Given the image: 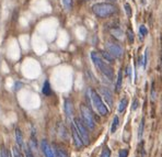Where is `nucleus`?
I'll use <instances>...</instances> for the list:
<instances>
[{"mask_svg": "<svg viewBox=\"0 0 162 157\" xmlns=\"http://www.w3.org/2000/svg\"><path fill=\"white\" fill-rule=\"evenodd\" d=\"M101 157H111V151H110V149L105 147V149H103V152H102Z\"/></svg>", "mask_w": 162, "mask_h": 157, "instance_id": "nucleus-24", "label": "nucleus"}, {"mask_svg": "<svg viewBox=\"0 0 162 157\" xmlns=\"http://www.w3.org/2000/svg\"><path fill=\"white\" fill-rule=\"evenodd\" d=\"M15 142H17L18 147H19L20 149H25L24 140H23V134H22V132L20 129H15Z\"/></svg>", "mask_w": 162, "mask_h": 157, "instance_id": "nucleus-10", "label": "nucleus"}, {"mask_svg": "<svg viewBox=\"0 0 162 157\" xmlns=\"http://www.w3.org/2000/svg\"><path fill=\"white\" fill-rule=\"evenodd\" d=\"M0 155H1V157H10V154H9V152L7 151L4 146H2L1 149H0Z\"/></svg>", "mask_w": 162, "mask_h": 157, "instance_id": "nucleus-23", "label": "nucleus"}, {"mask_svg": "<svg viewBox=\"0 0 162 157\" xmlns=\"http://www.w3.org/2000/svg\"><path fill=\"white\" fill-rule=\"evenodd\" d=\"M41 147H42V152H43L45 157H56L53 147L48 144V142L46 140H43L41 142Z\"/></svg>", "mask_w": 162, "mask_h": 157, "instance_id": "nucleus-8", "label": "nucleus"}, {"mask_svg": "<svg viewBox=\"0 0 162 157\" xmlns=\"http://www.w3.org/2000/svg\"><path fill=\"white\" fill-rule=\"evenodd\" d=\"M101 55L103 56V58L106 60V62H108V63H113V62H114V57H113V56L111 55V54L108 53L107 51H102Z\"/></svg>", "mask_w": 162, "mask_h": 157, "instance_id": "nucleus-16", "label": "nucleus"}, {"mask_svg": "<svg viewBox=\"0 0 162 157\" xmlns=\"http://www.w3.org/2000/svg\"><path fill=\"white\" fill-rule=\"evenodd\" d=\"M125 11H126V14H127L128 18L132 17V8H130V6L128 3H125Z\"/></svg>", "mask_w": 162, "mask_h": 157, "instance_id": "nucleus-25", "label": "nucleus"}, {"mask_svg": "<svg viewBox=\"0 0 162 157\" xmlns=\"http://www.w3.org/2000/svg\"><path fill=\"white\" fill-rule=\"evenodd\" d=\"M139 34H140L141 39L148 34V30H147V28H146L145 25H140V26H139Z\"/></svg>", "mask_w": 162, "mask_h": 157, "instance_id": "nucleus-20", "label": "nucleus"}, {"mask_svg": "<svg viewBox=\"0 0 162 157\" xmlns=\"http://www.w3.org/2000/svg\"><path fill=\"white\" fill-rule=\"evenodd\" d=\"M127 37H128V41H129V43L132 44V43H134V32H133V30L132 29H128V31H127Z\"/></svg>", "mask_w": 162, "mask_h": 157, "instance_id": "nucleus-21", "label": "nucleus"}, {"mask_svg": "<svg viewBox=\"0 0 162 157\" xmlns=\"http://www.w3.org/2000/svg\"><path fill=\"white\" fill-rule=\"evenodd\" d=\"M65 111L66 114H67V118L71 119L72 114H74V107H72V102L69 99L65 100Z\"/></svg>", "mask_w": 162, "mask_h": 157, "instance_id": "nucleus-11", "label": "nucleus"}, {"mask_svg": "<svg viewBox=\"0 0 162 157\" xmlns=\"http://www.w3.org/2000/svg\"><path fill=\"white\" fill-rule=\"evenodd\" d=\"M111 32H112V34L114 35L116 39H122V35H123V33H122V31L119 30L118 28L114 29V30H111Z\"/></svg>", "mask_w": 162, "mask_h": 157, "instance_id": "nucleus-19", "label": "nucleus"}, {"mask_svg": "<svg viewBox=\"0 0 162 157\" xmlns=\"http://www.w3.org/2000/svg\"><path fill=\"white\" fill-rule=\"evenodd\" d=\"M42 93L45 96H50L52 95V88H50V84L48 80H46L43 85V88H42Z\"/></svg>", "mask_w": 162, "mask_h": 157, "instance_id": "nucleus-12", "label": "nucleus"}, {"mask_svg": "<svg viewBox=\"0 0 162 157\" xmlns=\"http://www.w3.org/2000/svg\"><path fill=\"white\" fill-rule=\"evenodd\" d=\"M127 104H128V99H127V98H123V99L121 100V102H119V105H118V112H119V113H123L124 110H125L126 107H127Z\"/></svg>", "mask_w": 162, "mask_h": 157, "instance_id": "nucleus-14", "label": "nucleus"}, {"mask_svg": "<svg viewBox=\"0 0 162 157\" xmlns=\"http://www.w3.org/2000/svg\"><path fill=\"white\" fill-rule=\"evenodd\" d=\"M63 4H64V7H65L66 10L69 11L72 6V0H63Z\"/></svg>", "mask_w": 162, "mask_h": 157, "instance_id": "nucleus-22", "label": "nucleus"}, {"mask_svg": "<svg viewBox=\"0 0 162 157\" xmlns=\"http://www.w3.org/2000/svg\"><path fill=\"white\" fill-rule=\"evenodd\" d=\"M74 124L76 125L77 130H78V133H79V135L81 136L83 144L84 145H89V144H90V136H89V133H88V129H86V124L82 122L81 119L76 118L74 120Z\"/></svg>", "mask_w": 162, "mask_h": 157, "instance_id": "nucleus-5", "label": "nucleus"}, {"mask_svg": "<svg viewBox=\"0 0 162 157\" xmlns=\"http://www.w3.org/2000/svg\"><path fill=\"white\" fill-rule=\"evenodd\" d=\"M147 57H148V51H146L145 52V57H144V67L146 68V66H147Z\"/></svg>", "mask_w": 162, "mask_h": 157, "instance_id": "nucleus-29", "label": "nucleus"}, {"mask_svg": "<svg viewBox=\"0 0 162 157\" xmlns=\"http://www.w3.org/2000/svg\"><path fill=\"white\" fill-rule=\"evenodd\" d=\"M0 157H1V155H0Z\"/></svg>", "mask_w": 162, "mask_h": 157, "instance_id": "nucleus-32", "label": "nucleus"}, {"mask_svg": "<svg viewBox=\"0 0 162 157\" xmlns=\"http://www.w3.org/2000/svg\"><path fill=\"white\" fill-rule=\"evenodd\" d=\"M91 58H92V62H93V64L95 65V67H97L105 77H107L110 80H112L113 77H114V71H113L112 67H111L108 64H106L97 52L91 53Z\"/></svg>", "mask_w": 162, "mask_h": 157, "instance_id": "nucleus-1", "label": "nucleus"}, {"mask_svg": "<svg viewBox=\"0 0 162 157\" xmlns=\"http://www.w3.org/2000/svg\"><path fill=\"white\" fill-rule=\"evenodd\" d=\"M89 95H90V98H91V100H92V104L95 107L97 111L103 116L107 115V114H108V109H107V107L105 105V104L102 101L101 96H100L99 93L94 90V89H90V90H89Z\"/></svg>", "mask_w": 162, "mask_h": 157, "instance_id": "nucleus-3", "label": "nucleus"}, {"mask_svg": "<svg viewBox=\"0 0 162 157\" xmlns=\"http://www.w3.org/2000/svg\"><path fill=\"white\" fill-rule=\"evenodd\" d=\"M71 134H72V138H74V143H75V145H76L77 149L83 147L84 144H83V142H82V138H81V136L79 135L78 130H77L76 125L74 124V122L71 123Z\"/></svg>", "mask_w": 162, "mask_h": 157, "instance_id": "nucleus-7", "label": "nucleus"}, {"mask_svg": "<svg viewBox=\"0 0 162 157\" xmlns=\"http://www.w3.org/2000/svg\"><path fill=\"white\" fill-rule=\"evenodd\" d=\"M80 111H81L82 120H83L86 126L89 127L90 130H93L95 127V120H94V115H93L92 111H91L86 104H81Z\"/></svg>", "mask_w": 162, "mask_h": 157, "instance_id": "nucleus-4", "label": "nucleus"}, {"mask_svg": "<svg viewBox=\"0 0 162 157\" xmlns=\"http://www.w3.org/2000/svg\"><path fill=\"white\" fill-rule=\"evenodd\" d=\"M160 70L162 71V46H161V60H160Z\"/></svg>", "mask_w": 162, "mask_h": 157, "instance_id": "nucleus-31", "label": "nucleus"}, {"mask_svg": "<svg viewBox=\"0 0 162 157\" xmlns=\"http://www.w3.org/2000/svg\"><path fill=\"white\" fill-rule=\"evenodd\" d=\"M118 124H119V119L118 116H114L113 119V122H112V126H111V133H115V131L117 130L118 127Z\"/></svg>", "mask_w": 162, "mask_h": 157, "instance_id": "nucleus-15", "label": "nucleus"}, {"mask_svg": "<svg viewBox=\"0 0 162 157\" xmlns=\"http://www.w3.org/2000/svg\"><path fill=\"white\" fill-rule=\"evenodd\" d=\"M106 50L113 56V57H122L124 54V50L119 44L114 43V42H107L106 43Z\"/></svg>", "mask_w": 162, "mask_h": 157, "instance_id": "nucleus-6", "label": "nucleus"}, {"mask_svg": "<svg viewBox=\"0 0 162 157\" xmlns=\"http://www.w3.org/2000/svg\"><path fill=\"white\" fill-rule=\"evenodd\" d=\"M92 11L97 17L107 18L116 12V7L112 3L101 2V3H95L94 6L92 7Z\"/></svg>", "mask_w": 162, "mask_h": 157, "instance_id": "nucleus-2", "label": "nucleus"}, {"mask_svg": "<svg viewBox=\"0 0 162 157\" xmlns=\"http://www.w3.org/2000/svg\"><path fill=\"white\" fill-rule=\"evenodd\" d=\"M137 108H138V101H137V100H135V101H134V104H133V108H132V109H133V110H136Z\"/></svg>", "mask_w": 162, "mask_h": 157, "instance_id": "nucleus-30", "label": "nucleus"}, {"mask_svg": "<svg viewBox=\"0 0 162 157\" xmlns=\"http://www.w3.org/2000/svg\"><path fill=\"white\" fill-rule=\"evenodd\" d=\"M122 81H123V74L122 71H118V76H117V80H116V91H119L122 88Z\"/></svg>", "mask_w": 162, "mask_h": 157, "instance_id": "nucleus-17", "label": "nucleus"}, {"mask_svg": "<svg viewBox=\"0 0 162 157\" xmlns=\"http://www.w3.org/2000/svg\"><path fill=\"white\" fill-rule=\"evenodd\" d=\"M55 155H56V157H69V155H68V153L65 151V149H60V147L58 146H55Z\"/></svg>", "mask_w": 162, "mask_h": 157, "instance_id": "nucleus-13", "label": "nucleus"}, {"mask_svg": "<svg viewBox=\"0 0 162 157\" xmlns=\"http://www.w3.org/2000/svg\"><path fill=\"white\" fill-rule=\"evenodd\" d=\"M144 124H145V120H141L140 122V127H139V137H141L143 136V133H144Z\"/></svg>", "mask_w": 162, "mask_h": 157, "instance_id": "nucleus-28", "label": "nucleus"}, {"mask_svg": "<svg viewBox=\"0 0 162 157\" xmlns=\"http://www.w3.org/2000/svg\"><path fill=\"white\" fill-rule=\"evenodd\" d=\"M127 156H128V149H121V151H119L118 157H127Z\"/></svg>", "mask_w": 162, "mask_h": 157, "instance_id": "nucleus-27", "label": "nucleus"}, {"mask_svg": "<svg viewBox=\"0 0 162 157\" xmlns=\"http://www.w3.org/2000/svg\"><path fill=\"white\" fill-rule=\"evenodd\" d=\"M58 133H59V135H60L61 137L67 138V131H66L64 124H61V123L59 124V126H58Z\"/></svg>", "mask_w": 162, "mask_h": 157, "instance_id": "nucleus-18", "label": "nucleus"}, {"mask_svg": "<svg viewBox=\"0 0 162 157\" xmlns=\"http://www.w3.org/2000/svg\"><path fill=\"white\" fill-rule=\"evenodd\" d=\"M100 91H101V95L104 97L105 101L107 102V104L110 105V107H112V105H113V97H112L111 91L108 90L106 87H102V88L100 89Z\"/></svg>", "mask_w": 162, "mask_h": 157, "instance_id": "nucleus-9", "label": "nucleus"}, {"mask_svg": "<svg viewBox=\"0 0 162 157\" xmlns=\"http://www.w3.org/2000/svg\"><path fill=\"white\" fill-rule=\"evenodd\" d=\"M24 152H25V157H34V155H33L32 151H31L30 147H26L24 149Z\"/></svg>", "mask_w": 162, "mask_h": 157, "instance_id": "nucleus-26", "label": "nucleus"}]
</instances>
